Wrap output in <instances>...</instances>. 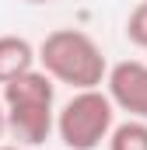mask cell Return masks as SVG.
<instances>
[{
  "instance_id": "5b68a950",
  "label": "cell",
  "mask_w": 147,
  "mask_h": 150,
  "mask_svg": "<svg viewBox=\"0 0 147 150\" xmlns=\"http://www.w3.org/2000/svg\"><path fill=\"white\" fill-rule=\"evenodd\" d=\"M39 63V49L25 35H0V87L14 77L35 70Z\"/></svg>"
},
{
  "instance_id": "9c48e42d",
  "label": "cell",
  "mask_w": 147,
  "mask_h": 150,
  "mask_svg": "<svg viewBox=\"0 0 147 150\" xmlns=\"http://www.w3.org/2000/svg\"><path fill=\"white\" fill-rule=\"evenodd\" d=\"M0 150H28V147H21V143H4Z\"/></svg>"
},
{
  "instance_id": "3957f363",
  "label": "cell",
  "mask_w": 147,
  "mask_h": 150,
  "mask_svg": "<svg viewBox=\"0 0 147 150\" xmlns=\"http://www.w3.org/2000/svg\"><path fill=\"white\" fill-rule=\"evenodd\" d=\"M116 129V101L109 91H74L56 108V136L67 150H98Z\"/></svg>"
},
{
  "instance_id": "ba28073f",
  "label": "cell",
  "mask_w": 147,
  "mask_h": 150,
  "mask_svg": "<svg viewBox=\"0 0 147 150\" xmlns=\"http://www.w3.org/2000/svg\"><path fill=\"white\" fill-rule=\"evenodd\" d=\"M7 133V108H4V98H0V136Z\"/></svg>"
},
{
  "instance_id": "277c9868",
  "label": "cell",
  "mask_w": 147,
  "mask_h": 150,
  "mask_svg": "<svg viewBox=\"0 0 147 150\" xmlns=\"http://www.w3.org/2000/svg\"><path fill=\"white\" fill-rule=\"evenodd\" d=\"M105 91L112 94L119 112H126L130 119H144L147 122V63H140V59L116 63L109 70Z\"/></svg>"
},
{
  "instance_id": "8992f818",
  "label": "cell",
  "mask_w": 147,
  "mask_h": 150,
  "mask_svg": "<svg viewBox=\"0 0 147 150\" xmlns=\"http://www.w3.org/2000/svg\"><path fill=\"white\" fill-rule=\"evenodd\" d=\"M109 150H147V122L144 119L116 122V129L109 136Z\"/></svg>"
},
{
  "instance_id": "6da1fadb",
  "label": "cell",
  "mask_w": 147,
  "mask_h": 150,
  "mask_svg": "<svg viewBox=\"0 0 147 150\" xmlns=\"http://www.w3.org/2000/svg\"><path fill=\"white\" fill-rule=\"evenodd\" d=\"M7 133L21 147H42L56 133V84L42 67L4 84Z\"/></svg>"
},
{
  "instance_id": "7a4b0ae2",
  "label": "cell",
  "mask_w": 147,
  "mask_h": 150,
  "mask_svg": "<svg viewBox=\"0 0 147 150\" xmlns=\"http://www.w3.org/2000/svg\"><path fill=\"white\" fill-rule=\"evenodd\" d=\"M39 67L56 84H67L74 91L102 87L109 80V59L102 45L81 28H56L39 42Z\"/></svg>"
},
{
  "instance_id": "30bf717a",
  "label": "cell",
  "mask_w": 147,
  "mask_h": 150,
  "mask_svg": "<svg viewBox=\"0 0 147 150\" xmlns=\"http://www.w3.org/2000/svg\"><path fill=\"white\" fill-rule=\"evenodd\" d=\"M28 4H49V0H28Z\"/></svg>"
},
{
  "instance_id": "52a82bcc",
  "label": "cell",
  "mask_w": 147,
  "mask_h": 150,
  "mask_svg": "<svg viewBox=\"0 0 147 150\" xmlns=\"http://www.w3.org/2000/svg\"><path fill=\"white\" fill-rule=\"evenodd\" d=\"M126 38L147 52V0H140L130 14H126Z\"/></svg>"
}]
</instances>
